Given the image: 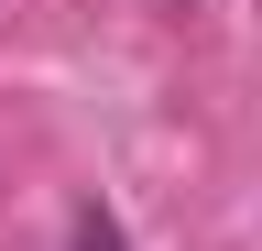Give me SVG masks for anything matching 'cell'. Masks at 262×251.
<instances>
[{
  "instance_id": "1",
  "label": "cell",
  "mask_w": 262,
  "mask_h": 251,
  "mask_svg": "<svg viewBox=\"0 0 262 251\" xmlns=\"http://www.w3.org/2000/svg\"><path fill=\"white\" fill-rule=\"evenodd\" d=\"M77 251H120V230H110L98 208H77Z\"/></svg>"
}]
</instances>
